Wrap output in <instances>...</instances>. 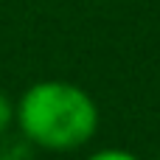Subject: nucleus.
Returning <instances> with one entry per match:
<instances>
[{"instance_id":"obj_1","label":"nucleus","mask_w":160,"mask_h":160,"mask_svg":"<svg viewBox=\"0 0 160 160\" xmlns=\"http://www.w3.org/2000/svg\"><path fill=\"white\" fill-rule=\"evenodd\" d=\"M20 132L42 149L70 152L84 146L98 129V107L76 84L39 82L28 87L14 110Z\"/></svg>"},{"instance_id":"obj_2","label":"nucleus","mask_w":160,"mask_h":160,"mask_svg":"<svg viewBox=\"0 0 160 160\" xmlns=\"http://www.w3.org/2000/svg\"><path fill=\"white\" fill-rule=\"evenodd\" d=\"M31 141L22 138H6L0 141V160H31Z\"/></svg>"},{"instance_id":"obj_3","label":"nucleus","mask_w":160,"mask_h":160,"mask_svg":"<svg viewBox=\"0 0 160 160\" xmlns=\"http://www.w3.org/2000/svg\"><path fill=\"white\" fill-rule=\"evenodd\" d=\"M14 121V107L8 104V98H6V93L0 90V135L8 129V124Z\"/></svg>"},{"instance_id":"obj_4","label":"nucleus","mask_w":160,"mask_h":160,"mask_svg":"<svg viewBox=\"0 0 160 160\" xmlns=\"http://www.w3.org/2000/svg\"><path fill=\"white\" fill-rule=\"evenodd\" d=\"M87 160H141V158H135V155H129V152H121V149H104V152L90 155Z\"/></svg>"},{"instance_id":"obj_5","label":"nucleus","mask_w":160,"mask_h":160,"mask_svg":"<svg viewBox=\"0 0 160 160\" xmlns=\"http://www.w3.org/2000/svg\"><path fill=\"white\" fill-rule=\"evenodd\" d=\"M158 160H160V158H158Z\"/></svg>"}]
</instances>
